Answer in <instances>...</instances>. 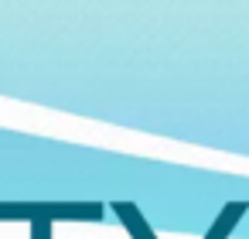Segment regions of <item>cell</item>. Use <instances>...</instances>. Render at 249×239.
<instances>
[{
  "instance_id": "obj_1",
  "label": "cell",
  "mask_w": 249,
  "mask_h": 239,
  "mask_svg": "<svg viewBox=\"0 0 249 239\" xmlns=\"http://www.w3.org/2000/svg\"><path fill=\"white\" fill-rule=\"evenodd\" d=\"M103 205L96 202H0V222H96Z\"/></svg>"
},
{
  "instance_id": "obj_2",
  "label": "cell",
  "mask_w": 249,
  "mask_h": 239,
  "mask_svg": "<svg viewBox=\"0 0 249 239\" xmlns=\"http://www.w3.org/2000/svg\"><path fill=\"white\" fill-rule=\"evenodd\" d=\"M113 212L120 215V222L130 229V236L133 239H154V232L147 229V222H143V215H140V208L137 205H130V202H116L113 205Z\"/></svg>"
},
{
  "instance_id": "obj_3",
  "label": "cell",
  "mask_w": 249,
  "mask_h": 239,
  "mask_svg": "<svg viewBox=\"0 0 249 239\" xmlns=\"http://www.w3.org/2000/svg\"><path fill=\"white\" fill-rule=\"evenodd\" d=\"M246 208H249L246 202H232V205H225V208H222V215H218V222L212 225V232H208L205 239H225V236L235 229V222H239V215H242Z\"/></svg>"
},
{
  "instance_id": "obj_4",
  "label": "cell",
  "mask_w": 249,
  "mask_h": 239,
  "mask_svg": "<svg viewBox=\"0 0 249 239\" xmlns=\"http://www.w3.org/2000/svg\"><path fill=\"white\" fill-rule=\"evenodd\" d=\"M31 239H52V222H35L31 225Z\"/></svg>"
}]
</instances>
